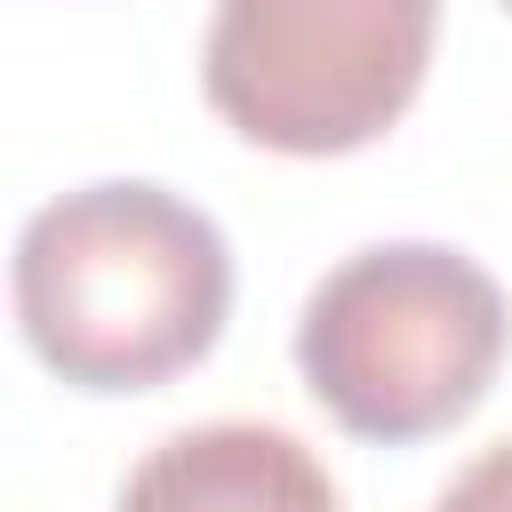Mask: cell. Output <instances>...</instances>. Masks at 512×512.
<instances>
[{
  "mask_svg": "<svg viewBox=\"0 0 512 512\" xmlns=\"http://www.w3.org/2000/svg\"><path fill=\"white\" fill-rule=\"evenodd\" d=\"M8 288L24 344L64 384L152 392L224 336L232 240L152 176H96L24 216Z\"/></svg>",
  "mask_w": 512,
  "mask_h": 512,
  "instance_id": "cell-1",
  "label": "cell"
},
{
  "mask_svg": "<svg viewBox=\"0 0 512 512\" xmlns=\"http://www.w3.org/2000/svg\"><path fill=\"white\" fill-rule=\"evenodd\" d=\"M440 0H216L200 88L264 152H360L424 88Z\"/></svg>",
  "mask_w": 512,
  "mask_h": 512,
  "instance_id": "cell-3",
  "label": "cell"
},
{
  "mask_svg": "<svg viewBox=\"0 0 512 512\" xmlns=\"http://www.w3.org/2000/svg\"><path fill=\"white\" fill-rule=\"evenodd\" d=\"M504 8H512V0H504Z\"/></svg>",
  "mask_w": 512,
  "mask_h": 512,
  "instance_id": "cell-6",
  "label": "cell"
},
{
  "mask_svg": "<svg viewBox=\"0 0 512 512\" xmlns=\"http://www.w3.org/2000/svg\"><path fill=\"white\" fill-rule=\"evenodd\" d=\"M120 512H344L336 472L288 424H184L168 432L128 480Z\"/></svg>",
  "mask_w": 512,
  "mask_h": 512,
  "instance_id": "cell-4",
  "label": "cell"
},
{
  "mask_svg": "<svg viewBox=\"0 0 512 512\" xmlns=\"http://www.w3.org/2000/svg\"><path fill=\"white\" fill-rule=\"evenodd\" d=\"M432 512H512V440H488L440 496Z\"/></svg>",
  "mask_w": 512,
  "mask_h": 512,
  "instance_id": "cell-5",
  "label": "cell"
},
{
  "mask_svg": "<svg viewBox=\"0 0 512 512\" xmlns=\"http://www.w3.org/2000/svg\"><path fill=\"white\" fill-rule=\"evenodd\" d=\"M512 344L496 272L448 240H368L296 312V376L352 440H432L480 408Z\"/></svg>",
  "mask_w": 512,
  "mask_h": 512,
  "instance_id": "cell-2",
  "label": "cell"
}]
</instances>
